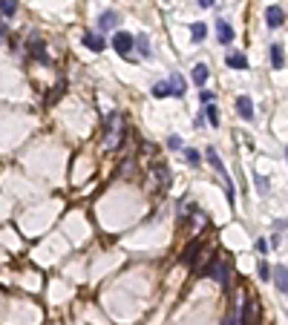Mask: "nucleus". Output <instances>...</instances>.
<instances>
[{"label":"nucleus","mask_w":288,"mask_h":325,"mask_svg":"<svg viewBox=\"0 0 288 325\" xmlns=\"http://www.w3.org/2000/svg\"><path fill=\"white\" fill-rule=\"evenodd\" d=\"M124 135H127L124 118L118 113H110L107 118H104V150H107V153L118 150V144L124 141Z\"/></svg>","instance_id":"nucleus-1"},{"label":"nucleus","mask_w":288,"mask_h":325,"mask_svg":"<svg viewBox=\"0 0 288 325\" xmlns=\"http://www.w3.org/2000/svg\"><path fill=\"white\" fill-rule=\"evenodd\" d=\"M207 161L213 164V170H216V173H219V176L225 178V193H228V202H234V182H231V176H228L225 164L219 161V156H216V150H213V147L207 150Z\"/></svg>","instance_id":"nucleus-2"},{"label":"nucleus","mask_w":288,"mask_h":325,"mask_svg":"<svg viewBox=\"0 0 288 325\" xmlns=\"http://www.w3.org/2000/svg\"><path fill=\"white\" fill-rule=\"evenodd\" d=\"M257 322H260V302L248 299V302H242V311H239V325H257Z\"/></svg>","instance_id":"nucleus-3"},{"label":"nucleus","mask_w":288,"mask_h":325,"mask_svg":"<svg viewBox=\"0 0 288 325\" xmlns=\"http://www.w3.org/2000/svg\"><path fill=\"white\" fill-rule=\"evenodd\" d=\"M113 49H116L121 58H130V55H133V35L116 32V35H113Z\"/></svg>","instance_id":"nucleus-4"},{"label":"nucleus","mask_w":288,"mask_h":325,"mask_svg":"<svg viewBox=\"0 0 288 325\" xmlns=\"http://www.w3.org/2000/svg\"><path fill=\"white\" fill-rule=\"evenodd\" d=\"M210 276H213L219 285H222V291H231V268H228V262H216V268L210 271Z\"/></svg>","instance_id":"nucleus-5"},{"label":"nucleus","mask_w":288,"mask_h":325,"mask_svg":"<svg viewBox=\"0 0 288 325\" xmlns=\"http://www.w3.org/2000/svg\"><path fill=\"white\" fill-rule=\"evenodd\" d=\"M271 276H274V285H277L279 294H288V268L285 265H277Z\"/></svg>","instance_id":"nucleus-6"},{"label":"nucleus","mask_w":288,"mask_h":325,"mask_svg":"<svg viewBox=\"0 0 288 325\" xmlns=\"http://www.w3.org/2000/svg\"><path fill=\"white\" fill-rule=\"evenodd\" d=\"M265 20H268L271 29H277L285 23V12L279 9V6H268V9H265Z\"/></svg>","instance_id":"nucleus-7"},{"label":"nucleus","mask_w":288,"mask_h":325,"mask_svg":"<svg viewBox=\"0 0 288 325\" xmlns=\"http://www.w3.org/2000/svg\"><path fill=\"white\" fill-rule=\"evenodd\" d=\"M236 113L242 115L245 121H251V118H254V101L248 95H239V98H236Z\"/></svg>","instance_id":"nucleus-8"},{"label":"nucleus","mask_w":288,"mask_h":325,"mask_svg":"<svg viewBox=\"0 0 288 325\" xmlns=\"http://www.w3.org/2000/svg\"><path fill=\"white\" fill-rule=\"evenodd\" d=\"M216 38H219V44H231L234 41V29H231V23H225V20H219L216 23Z\"/></svg>","instance_id":"nucleus-9"},{"label":"nucleus","mask_w":288,"mask_h":325,"mask_svg":"<svg viewBox=\"0 0 288 325\" xmlns=\"http://www.w3.org/2000/svg\"><path fill=\"white\" fill-rule=\"evenodd\" d=\"M167 87H170V95H176V98H182L185 95V78H182V75H176V72H173L170 75V81H167Z\"/></svg>","instance_id":"nucleus-10"},{"label":"nucleus","mask_w":288,"mask_h":325,"mask_svg":"<svg viewBox=\"0 0 288 325\" xmlns=\"http://www.w3.org/2000/svg\"><path fill=\"white\" fill-rule=\"evenodd\" d=\"M98 26H101V32H110V29H116L118 26V15L116 12H104L98 18Z\"/></svg>","instance_id":"nucleus-11"},{"label":"nucleus","mask_w":288,"mask_h":325,"mask_svg":"<svg viewBox=\"0 0 288 325\" xmlns=\"http://www.w3.org/2000/svg\"><path fill=\"white\" fill-rule=\"evenodd\" d=\"M199 250H202V242H190L188 250L182 254V262H185V265H193L199 259Z\"/></svg>","instance_id":"nucleus-12"},{"label":"nucleus","mask_w":288,"mask_h":325,"mask_svg":"<svg viewBox=\"0 0 288 325\" xmlns=\"http://www.w3.org/2000/svg\"><path fill=\"white\" fill-rule=\"evenodd\" d=\"M271 66H274V69H282V66H285V55H282V46L279 44L271 46Z\"/></svg>","instance_id":"nucleus-13"},{"label":"nucleus","mask_w":288,"mask_h":325,"mask_svg":"<svg viewBox=\"0 0 288 325\" xmlns=\"http://www.w3.org/2000/svg\"><path fill=\"white\" fill-rule=\"evenodd\" d=\"M29 52H32V58H38L41 63H49V58H46V52H44V44H41V41H35V38L29 41Z\"/></svg>","instance_id":"nucleus-14"},{"label":"nucleus","mask_w":288,"mask_h":325,"mask_svg":"<svg viewBox=\"0 0 288 325\" xmlns=\"http://www.w3.org/2000/svg\"><path fill=\"white\" fill-rule=\"evenodd\" d=\"M84 44L90 46L92 52H101V49H104V38L95 35V32H87V35H84Z\"/></svg>","instance_id":"nucleus-15"},{"label":"nucleus","mask_w":288,"mask_h":325,"mask_svg":"<svg viewBox=\"0 0 288 325\" xmlns=\"http://www.w3.org/2000/svg\"><path fill=\"white\" fill-rule=\"evenodd\" d=\"M228 66H231V69H248V58L239 52H231L228 55Z\"/></svg>","instance_id":"nucleus-16"},{"label":"nucleus","mask_w":288,"mask_h":325,"mask_svg":"<svg viewBox=\"0 0 288 325\" xmlns=\"http://www.w3.org/2000/svg\"><path fill=\"white\" fill-rule=\"evenodd\" d=\"M133 46H138V55H141V58H150V41H147V35L133 38Z\"/></svg>","instance_id":"nucleus-17"},{"label":"nucleus","mask_w":288,"mask_h":325,"mask_svg":"<svg viewBox=\"0 0 288 325\" xmlns=\"http://www.w3.org/2000/svg\"><path fill=\"white\" fill-rule=\"evenodd\" d=\"M205 81H207V66H205V63H196V66H193V84L202 87Z\"/></svg>","instance_id":"nucleus-18"},{"label":"nucleus","mask_w":288,"mask_h":325,"mask_svg":"<svg viewBox=\"0 0 288 325\" xmlns=\"http://www.w3.org/2000/svg\"><path fill=\"white\" fill-rule=\"evenodd\" d=\"M202 118H207L210 127H219V110H216L213 104H205V115H202Z\"/></svg>","instance_id":"nucleus-19"},{"label":"nucleus","mask_w":288,"mask_h":325,"mask_svg":"<svg viewBox=\"0 0 288 325\" xmlns=\"http://www.w3.org/2000/svg\"><path fill=\"white\" fill-rule=\"evenodd\" d=\"M18 12V0H0V15L3 18H12Z\"/></svg>","instance_id":"nucleus-20"},{"label":"nucleus","mask_w":288,"mask_h":325,"mask_svg":"<svg viewBox=\"0 0 288 325\" xmlns=\"http://www.w3.org/2000/svg\"><path fill=\"white\" fill-rule=\"evenodd\" d=\"M156 176L162 178V187H170V173H167V167H164V164H156Z\"/></svg>","instance_id":"nucleus-21"},{"label":"nucleus","mask_w":288,"mask_h":325,"mask_svg":"<svg viewBox=\"0 0 288 325\" xmlns=\"http://www.w3.org/2000/svg\"><path fill=\"white\" fill-rule=\"evenodd\" d=\"M190 35H193V41H205V35H207V29H205V23H193V29H190Z\"/></svg>","instance_id":"nucleus-22"},{"label":"nucleus","mask_w":288,"mask_h":325,"mask_svg":"<svg viewBox=\"0 0 288 325\" xmlns=\"http://www.w3.org/2000/svg\"><path fill=\"white\" fill-rule=\"evenodd\" d=\"M167 95H170L167 81H162V84H156V87H153V98H167Z\"/></svg>","instance_id":"nucleus-23"},{"label":"nucleus","mask_w":288,"mask_h":325,"mask_svg":"<svg viewBox=\"0 0 288 325\" xmlns=\"http://www.w3.org/2000/svg\"><path fill=\"white\" fill-rule=\"evenodd\" d=\"M185 158H188L190 164L196 167L199 161H202V156H199V150H193V147H185Z\"/></svg>","instance_id":"nucleus-24"},{"label":"nucleus","mask_w":288,"mask_h":325,"mask_svg":"<svg viewBox=\"0 0 288 325\" xmlns=\"http://www.w3.org/2000/svg\"><path fill=\"white\" fill-rule=\"evenodd\" d=\"M167 147H170V150H182V138H179V135H170V138H167Z\"/></svg>","instance_id":"nucleus-25"},{"label":"nucleus","mask_w":288,"mask_h":325,"mask_svg":"<svg viewBox=\"0 0 288 325\" xmlns=\"http://www.w3.org/2000/svg\"><path fill=\"white\" fill-rule=\"evenodd\" d=\"M260 276H262V279H265V282L271 279V268H268V265H265V262H260Z\"/></svg>","instance_id":"nucleus-26"},{"label":"nucleus","mask_w":288,"mask_h":325,"mask_svg":"<svg viewBox=\"0 0 288 325\" xmlns=\"http://www.w3.org/2000/svg\"><path fill=\"white\" fill-rule=\"evenodd\" d=\"M257 178V187H260V193H265L268 190V178H262V176H254Z\"/></svg>","instance_id":"nucleus-27"},{"label":"nucleus","mask_w":288,"mask_h":325,"mask_svg":"<svg viewBox=\"0 0 288 325\" xmlns=\"http://www.w3.org/2000/svg\"><path fill=\"white\" fill-rule=\"evenodd\" d=\"M257 250H260V254H268V242H265V239H257Z\"/></svg>","instance_id":"nucleus-28"},{"label":"nucleus","mask_w":288,"mask_h":325,"mask_svg":"<svg viewBox=\"0 0 288 325\" xmlns=\"http://www.w3.org/2000/svg\"><path fill=\"white\" fill-rule=\"evenodd\" d=\"M222 325H236V314H234V311H231V314L222 319Z\"/></svg>","instance_id":"nucleus-29"},{"label":"nucleus","mask_w":288,"mask_h":325,"mask_svg":"<svg viewBox=\"0 0 288 325\" xmlns=\"http://www.w3.org/2000/svg\"><path fill=\"white\" fill-rule=\"evenodd\" d=\"M199 98H202L205 104H210V101H213V92H207V89H202V95H199Z\"/></svg>","instance_id":"nucleus-30"},{"label":"nucleus","mask_w":288,"mask_h":325,"mask_svg":"<svg viewBox=\"0 0 288 325\" xmlns=\"http://www.w3.org/2000/svg\"><path fill=\"white\" fill-rule=\"evenodd\" d=\"M199 6H205V9H210V6H213V0H199Z\"/></svg>","instance_id":"nucleus-31"}]
</instances>
